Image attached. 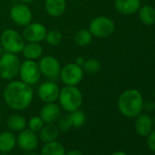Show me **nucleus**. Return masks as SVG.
Listing matches in <instances>:
<instances>
[{
    "label": "nucleus",
    "instance_id": "obj_1",
    "mask_svg": "<svg viewBox=\"0 0 155 155\" xmlns=\"http://www.w3.org/2000/svg\"><path fill=\"white\" fill-rule=\"evenodd\" d=\"M3 97L6 104L12 110H23L30 106L34 98L32 88L21 81H10L4 89Z\"/></svg>",
    "mask_w": 155,
    "mask_h": 155
},
{
    "label": "nucleus",
    "instance_id": "obj_2",
    "mask_svg": "<svg viewBox=\"0 0 155 155\" xmlns=\"http://www.w3.org/2000/svg\"><path fill=\"white\" fill-rule=\"evenodd\" d=\"M143 98L141 93L135 89L123 91L118 99V109L126 118H136L143 110Z\"/></svg>",
    "mask_w": 155,
    "mask_h": 155
},
{
    "label": "nucleus",
    "instance_id": "obj_3",
    "mask_svg": "<svg viewBox=\"0 0 155 155\" xmlns=\"http://www.w3.org/2000/svg\"><path fill=\"white\" fill-rule=\"evenodd\" d=\"M59 106L67 112L79 110L83 102L81 91L76 86H65L59 91Z\"/></svg>",
    "mask_w": 155,
    "mask_h": 155
},
{
    "label": "nucleus",
    "instance_id": "obj_4",
    "mask_svg": "<svg viewBox=\"0 0 155 155\" xmlns=\"http://www.w3.org/2000/svg\"><path fill=\"white\" fill-rule=\"evenodd\" d=\"M20 59L17 54L7 52L0 58V77L6 81H11L18 75Z\"/></svg>",
    "mask_w": 155,
    "mask_h": 155
},
{
    "label": "nucleus",
    "instance_id": "obj_5",
    "mask_svg": "<svg viewBox=\"0 0 155 155\" xmlns=\"http://www.w3.org/2000/svg\"><path fill=\"white\" fill-rule=\"evenodd\" d=\"M0 45L7 52L18 54L22 52L25 42L23 37L16 30L7 29L0 37Z\"/></svg>",
    "mask_w": 155,
    "mask_h": 155
},
{
    "label": "nucleus",
    "instance_id": "obj_6",
    "mask_svg": "<svg viewBox=\"0 0 155 155\" xmlns=\"http://www.w3.org/2000/svg\"><path fill=\"white\" fill-rule=\"evenodd\" d=\"M59 78L66 86H77L83 79L82 68L76 63H68L60 69Z\"/></svg>",
    "mask_w": 155,
    "mask_h": 155
},
{
    "label": "nucleus",
    "instance_id": "obj_7",
    "mask_svg": "<svg viewBox=\"0 0 155 155\" xmlns=\"http://www.w3.org/2000/svg\"><path fill=\"white\" fill-rule=\"evenodd\" d=\"M90 32L92 36L103 38L110 37L115 30L114 22L106 17H97L90 24Z\"/></svg>",
    "mask_w": 155,
    "mask_h": 155
},
{
    "label": "nucleus",
    "instance_id": "obj_8",
    "mask_svg": "<svg viewBox=\"0 0 155 155\" xmlns=\"http://www.w3.org/2000/svg\"><path fill=\"white\" fill-rule=\"evenodd\" d=\"M18 75L20 76L21 81L31 86L39 81L41 73L38 64L35 60L27 59L21 63Z\"/></svg>",
    "mask_w": 155,
    "mask_h": 155
},
{
    "label": "nucleus",
    "instance_id": "obj_9",
    "mask_svg": "<svg viewBox=\"0 0 155 155\" xmlns=\"http://www.w3.org/2000/svg\"><path fill=\"white\" fill-rule=\"evenodd\" d=\"M39 70L42 75H44L47 79L54 81L59 77L61 66L59 61L52 56L43 57L38 63Z\"/></svg>",
    "mask_w": 155,
    "mask_h": 155
},
{
    "label": "nucleus",
    "instance_id": "obj_10",
    "mask_svg": "<svg viewBox=\"0 0 155 155\" xmlns=\"http://www.w3.org/2000/svg\"><path fill=\"white\" fill-rule=\"evenodd\" d=\"M10 18L18 26L26 27L32 21V12L24 3L16 4L10 9Z\"/></svg>",
    "mask_w": 155,
    "mask_h": 155
},
{
    "label": "nucleus",
    "instance_id": "obj_11",
    "mask_svg": "<svg viewBox=\"0 0 155 155\" xmlns=\"http://www.w3.org/2000/svg\"><path fill=\"white\" fill-rule=\"evenodd\" d=\"M17 144L24 152L34 151L38 146V138L36 132L29 129H25L18 135Z\"/></svg>",
    "mask_w": 155,
    "mask_h": 155
},
{
    "label": "nucleus",
    "instance_id": "obj_12",
    "mask_svg": "<svg viewBox=\"0 0 155 155\" xmlns=\"http://www.w3.org/2000/svg\"><path fill=\"white\" fill-rule=\"evenodd\" d=\"M47 34L46 27L41 23H30L23 30V38L28 42H41Z\"/></svg>",
    "mask_w": 155,
    "mask_h": 155
},
{
    "label": "nucleus",
    "instance_id": "obj_13",
    "mask_svg": "<svg viewBox=\"0 0 155 155\" xmlns=\"http://www.w3.org/2000/svg\"><path fill=\"white\" fill-rule=\"evenodd\" d=\"M58 86L52 81L42 83L38 91V98L45 103L55 102L58 99L59 95Z\"/></svg>",
    "mask_w": 155,
    "mask_h": 155
},
{
    "label": "nucleus",
    "instance_id": "obj_14",
    "mask_svg": "<svg viewBox=\"0 0 155 155\" xmlns=\"http://www.w3.org/2000/svg\"><path fill=\"white\" fill-rule=\"evenodd\" d=\"M60 106L55 102L46 103L40 110V118L44 123H55L60 117Z\"/></svg>",
    "mask_w": 155,
    "mask_h": 155
},
{
    "label": "nucleus",
    "instance_id": "obj_15",
    "mask_svg": "<svg viewBox=\"0 0 155 155\" xmlns=\"http://www.w3.org/2000/svg\"><path fill=\"white\" fill-rule=\"evenodd\" d=\"M134 127L140 136H148L153 128L152 118L148 113H140L136 117Z\"/></svg>",
    "mask_w": 155,
    "mask_h": 155
},
{
    "label": "nucleus",
    "instance_id": "obj_16",
    "mask_svg": "<svg viewBox=\"0 0 155 155\" xmlns=\"http://www.w3.org/2000/svg\"><path fill=\"white\" fill-rule=\"evenodd\" d=\"M141 7L140 0H115L114 8L121 15H132Z\"/></svg>",
    "mask_w": 155,
    "mask_h": 155
},
{
    "label": "nucleus",
    "instance_id": "obj_17",
    "mask_svg": "<svg viewBox=\"0 0 155 155\" xmlns=\"http://www.w3.org/2000/svg\"><path fill=\"white\" fill-rule=\"evenodd\" d=\"M17 145V137L11 130H5L0 133V152L9 153Z\"/></svg>",
    "mask_w": 155,
    "mask_h": 155
},
{
    "label": "nucleus",
    "instance_id": "obj_18",
    "mask_svg": "<svg viewBox=\"0 0 155 155\" xmlns=\"http://www.w3.org/2000/svg\"><path fill=\"white\" fill-rule=\"evenodd\" d=\"M66 7V0H46L45 1L46 11L53 18H58L62 16L65 13Z\"/></svg>",
    "mask_w": 155,
    "mask_h": 155
},
{
    "label": "nucleus",
    "instance_id": "obj_19",
    "mask_svg": "<svg viewBox=\"0 0 155 155\" xmlns=\"http://www.w3.org/2000/svg\"><path fill=\"white\" fill-rule=\"evenodd\" d=\"M59 134V129L55 123H45L39 131V140L43 143L57 140Z\"/></svg>",
    "mask_w": 155,
    "mask_h": 155
},
{
    "label": "nucleus",
    "instance_id": "obj_20",
    "mask_svg": "<svg viewBox=\"0 0 155 155\" xmlns=\"http://www.w3.org/2000/svg\"><path fill=\"white\" fill-rule=\"evenodd\" d=\"M66 152L65 147L61 142L53 140L44 143L40 150V155H66Z\"/></svg>",
    "mask_w": 155,
    "mask_h": 155
},
{
    "label": "nucleus",
    "instance_id": "obj_21",
    "mask_svg": "<svg viewBox=\"0 0 155 155\" xmlns=\"http://www.w3.org/2000/svg\"><path fill=\"white\" fill-rule=\"evenodd\" d=\"M28 125L26 119L19 114H12L7 120V126L13 132H20Z\"/></svg>",
    "mask_w": 155,
    "mask_h": 155
},
{
    "label": "nucleus",
    "instance_id": "obj_22",
    "mask_svg": "<svg viewBox=\"0 0 155 155\" xmlns=\"http://www.w3.org/2000/svg\"><path fill=\"white\" fill-rule=\"evenodd\" d=\"M139 18L143 25L152 26L155 24V8L150 5H144L140 8Z\"/></svg>",
    "mask_w": 155,
    "mask_h": 155
},
{
    "label": "nucleus",
    "instance_id": "obj_23",
    "mask_svg": "<svg viewBox=\"0 0 155 155\" xmlns=\"http://www.w3.org/2000/svg\"><path fill=\"white\" fill-rule=\"evenodd\" d=\"M22 53L27 59L35 60L41 57L43 53V48L41 45L38 42H28V44L25 45Z\"/></svg>",
    "mask_w": 155,
    "mask_h": 155
},
{
    "label": "nucleus",
    "instance_id": "obj_24",
    "mask_svg": "<svg viewBox=\"0 0 155 155\" xmlns=\"http://www.w3.org/2000/svg\"><path fill=\"white\" fill-rule=\"evenodd\" d=\"M92 35L88 29H81L74 36V42L79 47H86L91 44Z\"/></svg>",
    "mask_w": 155,
    "mask_h": 155
},
{
    "label": "nucleus",
    "instance_id": "obj_25",
    "mask_svg": "<svg viewBox=\"0 0 155 155\" xmlns=\"http://www.w3.org/2000/svg\"><path fill=\"white\" fill-rule=\"evenodd\" d=\"M68 115H69V119H70L72 127H74V128H81L86 122V115L80 109L77 110H74L72 112H68Z\"/></svg>",
    "mask_w": 155,
    "mask_h": 155
},
{
    "label": "nucleus",
    "instance_id": "obj_26",
    "mask_svg": "<svg viewBox=\"0 0 155 155\" xmlns=\"http://www.w3.org/2000/svg\"><path fill=\"white\" fill-rule=\"evenodd\" d=\"M101 62L98 59L95 58H90L88 60H85L82 65V70L83 72H86L91 75H94L98 73L101 69Z\"/></svg>",
    "mask_w": 155,
    "mask_h": 155
},
{
    "label": "nucleus",
    "instance_id": "obj_27",
    "mask_svg": "<svg viewBox=\"0 0 155 155\" xmlns=\"http://www.w3.org/2000/svg\"><path fill=\"white\" fill-rule=\"evenodd\" d=\"M45 40L47 41V43L48 45H50L52 47H56L60 44V42L62 40V35L58 30L51 29L49 31H47Z\"/></svg>",
    "mask_w": 155,
    "mask_h": 155
},
{
    "label": "nucleus",
    "instance_id": "obj_28",
    "mask_svg": "<svg viewBox=\"0 0 155 155\" xmlns=\"http://www.w3.org/2000/svg\"><path fill=\"white\" fill-rule=\"evenodd\" d=\"M44 121L43 120L40 118V116H33L29 119L28 122V129L34 132H39L40 130L43 128L44 126Z\"/></svg>",
    "mask_w": 155,
    "mask_h": 155
},
{
    "label": "nucleus",
    "instance_id": "obj_29",
    "mask_svg": "<svg viewBox=\"0 0 155 155\" xmlns=\"http://www.w3.org/2000/svg\"><path fill=\"white\" fill-rule=\"evenodd\" d=\"M58 128L59 129V130L61 131H68L72 128V124L69 119V115L66 114L62 117H59V119L58 120Z\"/></svg>",
    "mask_w": 155,
    "mask_h": 155
},
{
    "label": "nucleus",
    "instance_id": "obj_30",
    "mask_svg": "<svg viewBox=\"0 0 155 155\" xmlns=\"http://www.w3.org/2000/svg\"><path fill=\"white\" fill-rule=\"evenodd\" d=\"M147 145L148 148L155 152V130H151L147 138Z\"/></svg>",
    "mask_w": 155,
    "mask_h": 155
},
{
    "label": "nucleus",
    "instance_id": "obj_31",
    "mask_svg": "<svg viewBox=\"0 0 155 155\" xmlns=\"http://www.w3.org/2000/svg\"><path fill=\"white\" fill-rule=\"evenodd\" d=\"M142 110H145L146 113H152L155 110V102L153 101H147L143 102Z\"/></svg>",
    "mask_w": 155,
    "mask_h": 155
},
{
    "label": "nucleus",
    "instance_id": "obj_32",
    "mask_svg": "<svg viewBox=\"0 0 155 155\" xmlns=\"http://www.w3.org/2000/svg\"><path fill=\"white\" fill-rule=\"evenodd\" d=\"M66 155H84V154L79 150H71L66 152Z\"/></svg>",
    "mask_w": 155,
    "mask_h": 155
},
{
    "label": "nucleus",
    "instance_id": "obj_33",
    "mask_svg": "<svg viewBox=\"0 0 155 155\" xmlns=\"http://www.w3.org/2000/svg\"><path fill=\"white\" fill-rule=\"evenodd\" d=\"M84 58H81V57H79L77 59H76V64L77 65H79V66H81V67H82V65H83V63H84Z\"/></svg>",
    "mask_w": 155,
    "mask_h": 155
},
{
    "label": "nucleus",
    "instance_id": "obj_34",
    "mask_svg": "<svg viewBox=\"0 0 155 155\" xmlns=\"http://www.w3.org/2000/svg\"><path fill=\"white\" fill-rule=\"evenodd\" d=\"M110 155H128V153H126L123 150H118V151H115V152L111 153Z\"/></svg>",
    "mask_w": 155,
    "mask_h": 155
},
{
    "label": "nucleus",
    "instance_id": "obj_35",
    "mask_svg": "<svg viewBox=\"0 0 155 155\" xmlns=\"http://www.w3.org/2000/svg\"><path fill=\"white\" fill-rule=\"evenodd\" d=\"M20 1H21L22 3H24V4H28V3H31V2H33L34 0H20Z\"/></svg>",
    "mask_w": 155,
    "mask_h": 155
},
{
    "label": "nucleus",
    "instance_id": "obj_36",
    "mask_svg": "<svg viewBox=\"0 0 155 155\" xmlns=\"http://www.w3.org/2000/svg\"><path fill=\"white\" fill-rule=\"evenodd\" d=\"M23 155H38V154H37V153H35L33 151H29V152H25Z\"/></svg>",
    "mask_w": 155,
    "mask_h": 155
},
{
    "label": "nucleus",
    "instance_id": "obj_37",
    "mask_svg": "<svg viewBox=\"0 0 155 155\" xmlns=\"http://www.w3.org/2000/svg\"><path fill=\"white\" fill-rule=\"evenodd\" d=\"M0 155H10L9 153H4V152H0Z\"/></svg>",
    "mask_w": 155,
    "mask_h": 155
},
{
    "label": "nucleus",
    "instance_id": "obj_38",
    "mask_svg": "<svg viewBox=\"0 0 155 155\" xmlns=\"http://www.w3.org/2000/svg\"><path fill=\"white\" fill-rule=\"evenodd\" d=\"M152 120H153V125L155 126V116H154V118L152 119Z\"/></svg>",
    "mask_w": 155,
    "mask_h": 155
},
{
    "label": "nucleus",
    "instance_id": "obj_39",
    "mask_svg": "<svg viewBox=\"0 0 155 155\" xmlns=\"http://www.w3.org/2000/svg\"><path fill=\"white\" fill-rule=\"evenodd\" d=\"M1 53H2V48H1V45H0V56H1Z\"/></svg>",
    "mask_w": 155,
    "mask_h": 155
},
{
    "label": "nucleus",
    "instance_id": "obj_40",
    "mask_svg": "<svg viewBox=\"0 0 155 155\" xmlns=\"http://www.w3.org/2000/svg\"><path fill=\"white\" fill-rule=\"evenodd\" d=\"M1 120H2V117H1V112H0V122H1Z\"/></svg>",
    "mask_w": 155,
    "mask_h": 155
},
{
    "label": "nucleus",
    "instance_id": "obj_41",
    "mask_svg": "<svg viewBox=\"0 0 155 155\" xmlns=\"http://www.w3.org/2000/svg\"><path fill=\"white\" fill-rule=\"evenodd\" d=\"M0 79H1V77H0Z\"/></svg>",
    "mask_w": 155,
    "mask_h": 155
}]
</instances>
